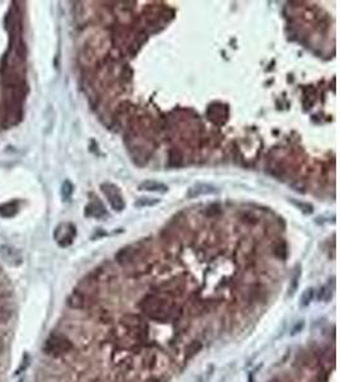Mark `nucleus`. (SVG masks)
Here are the masks:
<instances>
[{"instance_id": "1", "label": "nucleus", "mask_w": 340, "mask_h": 382, "mask_svg": "<svg viewBox=\"0 0 340 382\" xmlns=\"http://www.w3.org/2000/svg\"><path fill=\"white\" fill-rule=\"evenodd\" d=\"M143 310L149 318L159 321L167 320L172 314L171 304L162 298L156 297V296H150V297L147 298L143 303Z\"/></svg>"}, {"instance_id": "2", "label": "nucleus", "mask_w": 340, "mask_h": 382, "mask_svg": "<svg viewBox=\"0 0 340 382\" xmlns=\"http://www.w3.org/2000/svg\"><path fill=\"white\" fill-rule=\"evenodd\" d=\"M71 348H73V344H71V341L68 338H65L64 335L54 334V335H51L49 339L46 340L43 350L47 354H51V356H63V354H66L68 352H70Z\"/></svg>"}, {"instance_id": "3", "label": "nucleus", "mask_w": 340, "mask_h": 382, "mask_svg": "<svg viewBox=\"0 0 340 382\" xmlns=\"http://www.w3.org/2000/svg\"><path fill=\"white\" fill-rule=\"evenodd\" d=\"M77 234V228L73 223H62L60 226L56 227L55 232H54V238L56 240L59 246L68 247L70 246L74 237Z\"/></svg>"}, {"instance_id": "4", "label": "nucleus", "mask_w": 340, "mask_h": 382, "mask_svg": "<svg viewBox=\"0 0 340 382\" xmlns=\"http://www.w3.org/2000/svg\"><path fill=\"white\" fill-rule=\"evenodd\" d=\"M104 194L106 195L108 199V203L111 204L113 211L123 212L125 209V201H124L123 196H121L120 191L117 190V188L112 184H104L101 186Z\"/></svg>"}, {"instance_id": "5", "label": "nucleus", "mask_w": 340, "mask_h": 382, "mask_svg": "<svg viewBox=\"0 0 340 382\" xmlns=\"http://www.w3.org/2000/svg\"><path fill=\"white\" fill-rule=\"evenodd\" d=\"M218 188L211 184H196L188 190V198L194 199L201 195H213L217 194Z\"/></svg>"}, {"instance_id": "6", "label": "nucleus", "mask_w": 340, "mask_h": 382, "mask_svg": "<svg viewBox=\"0 0 340 382\" xmlns=\"http://www.w3.org/2000/svg\"><path fill=\"white\" fill-rule=\"evenodd\" d=\"M0 254L3 256V259L12 265H20L22 262V256L20 251L12 246H1L0 247Z\"/></svg>"}, {"instance_id": "7", "label": "nucleus", "mask_w": 340, "mask_h": 382, "mask_svg": "<svg viewBox=\"0 0 340 382\" xmlns=\"http://www.w3.org/2000/svg\"><path fill=\"white\" fill-rule=\"evenodd\" d=\"M85 215H87V217L102 218L105 217V215H107V212L106 209H105V205L96 198L85 207Z\"/></svg>"}, {"instance_id": "8", "label": "nucleus", "mask_w": 340, "mask_h": 382, "mask_svg": "<svg viewBox=\"0 0 340 382\" xmlns=\"http://www.w3.org/2000/svg\"><path fill=\"white\" fill-rule=\"evenodd\" d=\"M139 190L150 191V192H167L169 186L156 180H147L139 185Z\"/></svg>"}, {"instance_id": "9", "label": "nucleus", "mask_w": 340, "mask_h": 382, "mask_svg": "<svg viewBox=\"0 0 340 382\" xmlns=\"http://www.w3.org/2000/svg\"><path fill=\"white\" fill-rule=\"evenodd\" d=\"M68 303L70 307L73 308H83L85 307V304H87V301H85V296L81 292H74L73 295L69 297Z\"/></svg>"}, {"instance_id": "10", "label": "nucleus", "mask_w": 340, "mask_h": 382, "mask_svg": "<svg viewBox=\"0 0 340 382\" xmlns=\"http://www.w3.org/2000/svg\"><path fill=\"white\" fill-rule=\"evenodd\" d=\"M17 213H18V205H17L16 201L0 205V215L3 218H12Z\"/></svg>"}, {"instance_id": "11", "label": "nucleus", "mask_w": 340, "mask_h": 382, "mask_svg": "<svg viewBox=\"0 0 340 382\" xmlns=\"http://www.w3.org/2000/svg\"><path fill=\"white\" fill-rule=\"evenodd\" d=\"M73 191H74V186L69 180H65L62 185V196L64 200H69L70 196L73 195Z\"/></svg>"}, {"instance_id": "12", "label": "nucleus", "mask_w": 340, "mask_h": 382, "mask_svg": "<svg viewBox=\"0 0 340 382\" xmlns=\"http://www.w3.org/2000/svg\"><path fill=\"white\" fill-rule=\"evenodd\" d=\"M159 200L158 199H154V198H139L138 200L135 201V207L138 208H142V207H153V205H156L158 204Z\"/></svg>"}, {"instance_id": "13", "label": "nucleus", "mask_w": 340, "mask_h": 382, "mask_svg": "<svg viewBox=\"0 0 340 382\" xmlns=\"http://www.w3.org/2000/svg\"><path fill=\"white\" fill-rule=\"evenodd\" d=\"M200 349H201V344L198 343V341H194V343L190 344V345L188 347V349H186V356H188V358H191V357L195 356V354L198 353Z\"/></svg>"}, {"instance_id": "14", "label": "nucleus", "mask_w": 340, "mask_h": 382, "mask_svg": "<svg viewBox=\"0 0 340 382\" xmlns=\"http://www.w3.org/2000/svg\"><path fill=\"white\" fill-rule=\"evenodd\" d=\"M12 316V311L5 306H0V322H7Z\"/></svg>"}, {"instance_id": "15", "label": "nucleus", "mask_w": 340, "mask_h": 382, "mask_svg": "<svg viewBox=\"0 0 340 382\" xmlns=\"http://www.w3.org/2000/svg\"><path fill=\"white\" fill-rule=\"evenodd\" d=\"M312 297H314V289H306V292L302 295V306H307L311 302Z\"/></svg>"}, {"instance_id": "16", "label": "nucleus", "mask_w": 340, "mask_h": 382, "mask_svg": "<svg viewBox=\"0 0 340 382\" xmlns=\"http://www.w3.org/2000/svg\"><path fill=\"white\" fill-rule=\"evenodd\" d=\"M276 254L279 259H285L287 257V247H285V243H280L276 247Z\"/></svg>"}, {"instance_id": "17", "label": "nucleus", "mask_w": 340, "mask_h": 382, "mask_svg": "<svg viewBox=\"0 0 340 382\" xmlns=\"http://www.w3.org/2000/svg\"><path fill=\"white\" fill-rule=\"evenodd\" d=\"M292 203H293V204H295L296 207L299 208V209H301L302 212H305L306 214L312 213V205L305 204V203H301V201H295V200H292Z\"/></svg>"}, {"instance_id": "18", "label": "nucleus", "mask_w": 340, "mask_h": 382, "mask_svg": "<svg viewBox=\"0 0 340 382\" xmlns=\"http://www.w3.org/2000/svg\"><path fill=\"white\" fill-rule=\"evenodd\" d=\"M27 366H28V356H27V354H26V356H24V361H23V366L21 367L20 369H18V373H20V372H22L23 369L26 368Z\"/></svg>"}, {"instance_id": "19", "label": "nucleus", "mask_w": 340, "mask_h": 382, "mask_svg": "<svg viewBox=\"0 0 340 382\" xmlns=\"http://www.w3.org/2000/svg\"><path fill=\"white\" fill-rule=\"evenodd\" d=\"M1 350H3V343H1V340H0V353H1Z\"/></svg>"}, {"instance_id": "20", "label": "nucleus", "mask_w": 340, "mask_h": 382, "mask_svg": "<svg viewBox=\"0 0 340 382\" xmlns=\"http://www.w3.org/2000/svg\"><path fill=\"white\" fill-rule=\"evenodd\" d=\"M269 382H280V381H279V380H272V381H269Z\"/></svg>"}]
</instances>
